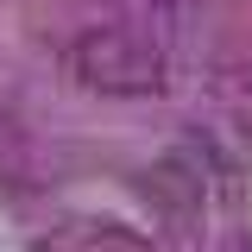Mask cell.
I'll return each mask as SVG.
<instances>
[{
	"label": "cell",
	"instance_id": "obj_1",
	"mask_svg": "<svg viewBox=\"0 0 252 252\" xmlns=\"http://www.w3.org/2000/svg\"><path fill=\"white\" fill-rule=\"evenodd\" d=\"M63 63L94 94H158L164 89V57L132 26H82L63 44Z\"/></svg>",
	"mask_w": 252,
	"mask_h": 252
}]
</instances>
